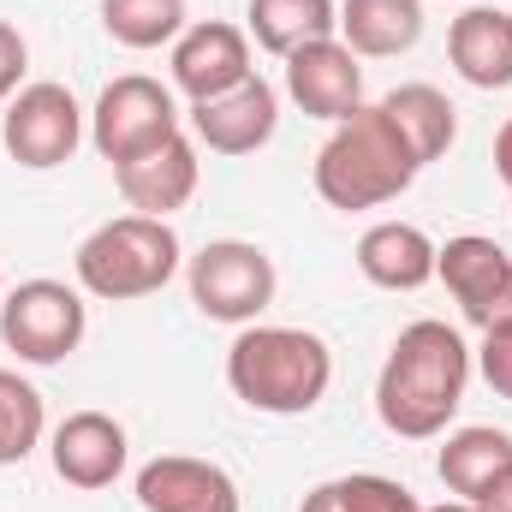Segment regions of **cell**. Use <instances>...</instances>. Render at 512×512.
Segmentation results:
<instances>
[{
    "instance_id": "6da1fadb",
    "label": "cell",
    "mask_w": 512,
    "mask_h": 512,
    "mask_svg": "<svg viewBox=\"0 0 512 512\" xmlns=\"http://www.w3.org/2000/svg\"><path fill=\"white\" fill-rule=\"evenodd\" d=\"M465 382H471L465 334L423 316V322L399 328V340L387 346V364L376 376V417L399 441H435L459 417Z\"/></svg>"
},
{
    "instance_id": "7a4b0ae2",
    "label": "cell",
    "mask_w": 512,
    "mask_h": 512,
    "mask_svg": "<svg viewBox=\"0 0 512 512\" xmlns=\"http://www.w3.org/2000/svg\"><path fill=\"white\" fill-rule=\"evenodd\" d=\"M334 382V352L310 328H280L251 322L227 346V387L262 417H304L328 399Z\"/></svg>"
},
{
    "instance_id": "3957f363",
    "label": "cell",
    "mask_w": 512,
    "mask_h": 512,
    "mask_svg": "<svg viewBox=\"0 0 512 512\" xmlns=\"http://www.w3.org/2000/svg\"><path fill=\"white\" fill-rule=\"evenodd\" d=\"M423 167L411 161V149L399 143V131L387 126L382 108H358L352 120L328 131V143L316 149V167H310V185L328 209L340 215H358V209H382L393 197L411 191Z\"/></svg>"
},
{
    "instance_id": "277c9868",
    "label": "cell",
    "mask_w": 512,
    "mask_h": 512,
    "mask_svg": "<svg viewBox=\"0 0 512 512\" xmlns=\"http://www.w3.org/2000/svg\"><path fill=\"white\" fill-rule=\"evenodd\" d=\"M179 233L155 215H114L102 221L78 256H72V274L90 298L102 304H131V298H155L173 274H179Z\"/></svg>"
},
{
    "instance_id": "5b68a950",
    "label": "cell",
    "mask_w": 512,
    "mask_h": 512,
    "mask_svg": "<svg viewBox=\"0 0 512 512\" xmlns=\"http://www.w3.org/2000/svg\"><path fill=\"white\" fill-rule=\"evenodd\" d=\"M90 334V304H84V286H66V280H18L0 304V340L18 364H66Z\"/></svg>"
},
{
    "instance_id": "8992f818",
    "label": "cell",
    "mask_w": 512,
    "mask_h": 512,
    "mask_svg": "<svg viewBox=\"0 0 512 512\" xmlns=\"http://www.w3.org/2000/svg\"><path fill=\"white\" fill-rule=\"evenodd\" d=\"M185 286H191V304L209 316V322H233V328H251L256 316L274 304V256L251 245V239H215L185 262Z\"/></svg>"
},
{
    "instance_id": "52a82bcc",
    "label": "cell",
    "mask_w": 512,
    "mask_h": 512,
    "mask_svg": "<svg viewBox=\"0 0 512 512\" xmlns=\"http://www.w3.org/2000/svg\"><path fill=\"white\" fill-rule=\"evenodd\" d=\"M90 137V114L78 108V96L66 84H24L6 114H0V143L18 167L30 173H48V167H66L78 155V143Z\"/></svg>"
},
{
    "instance_id": "ba28073f",
    "label": "cell",
    "mask_w": 512,
    "mask_h": 512,
    "mask_svg": "<svg viewBox=\"0 0 512 512\" xmlns=\"http://www.w3.org/2000/svg\"><path fill=\"white\" fill-rule=\"evenodd\" d=\"M173 131H179V102H173V90H167L161 78H143V72L114 78V84L96 96V108H90V143H96V155L114 161V167L149 155V149L167 143Z\"/></svg>"
},
{
    "instance_id": "9c48e42d",
    "label": "cell",
    "mask_w": 512,
    "mask_h": 512,
    "mask_svg": "<svg viewBox=\"0 0 512 512\" xmlns=\"http://www.w3.org/2000/svg\"><path fill=\"white\" fill-rule=\"evenodd\" d=\"M435 280L453 292V304L471 328H495L512 316V256L483 233L447 239L435 251Z\"/></svg>"
},
{
    "instance_id": "30bf717a",
    "label": "cell",
    "mask_w": 512,
    "mask_h": 512,
    "mask_svg": "<svg viewBox=\"0 0 512 512\" xmlns=\"http://www.w3.org/2000/svg\"><path fill=\"white\" fill-rule=\"evenodd\" d=\"M173 90L191 96V102H209V96H227L239 90L245 78H256L251 66V36L227 18H203V24H185V36L173 42Z\"/></svg>"
},
{
    "instance_id": "8fae6325",
    "label": "cell",
    "mask_w": 512,
    "mask_h": 512,
    "mask_svg": "<svg viewBox=\"0 0 512 512\" xmlns=\"http://www.w3.org/2000/svg\"><path fill=\"white\" fill-rule=\"evenodd\" d=\"M286 96L310 114V120H352L364 108V66L340 36L304 42L298 54H286Z\"/></svg>"
},
{
    "instance_id": "7c38bea8",
    "label": "cell",
    "mask_w": 512,
    "mask_h": 512,
    "mask_svg": "<svg viewBox=\"0 0 512 512\" xmlns=\"http://www.w3.org/2000/svg\"><path fill=\"white\" fill-rule=\"evenodd\" d=\"M48 459H54V477L66 489H114L126 477V459H131V441H126V423L108 417V411H72L54 435H48Z\"/></svg>"
},
{
    "instance_id": "4fadbf2b",
    "label": "cell",
    "mask_w": 512,
    "mask_h": 512,
    "mask_svg": "<svg viewBox=\"0 0 512 512\" xmlns=\"http://www.w3.org/2000/svg\"><path fill=\"white\" fill-rule=\"evenodd\" d=\"M143 512H245V495L227 465L191 459V453H161L137 471L131 483Z\"/></svg>"
},
{
    "instance_id": "5bb4252c",
    "label": "cell",
    "mask_w": 512,
    "mask_h": 512,
    "mask_svg": "<svg viewBox=\"0 0 512 512\" xmlns=\"http://www.w3.org/2000/svg\"><path fill=\"white\" fill-rule=\"evenodd\" d=\"M191 131L209 155H256L274 131H280V90L268 78H245L227 96L191 102Z\"/></svg>"
},
{
    "instance_id": "9a60e30c",
    "label": "cell",
    "mask_w": 512,
    "mask_h": 512,
    "mask_svg": "<svg viewBox=\"0 0 512 512\" xmlns=\"http://www.w3.org/2000/svg\"><path fill=\"white\" fill-rule=\"evenodd\" d=\"M197 179H203V161H197V143L185 131H173L167 143H155L149 155H137L126 167H114V185L126 197L131 215H179L191 197H197Z\"/></svg>"
},
{
    "instance_id": "2e32d148",
    "label": "cell",
    "mask_w": 512,
    "mask_h": 512,
    "mask_svg": "<svg viewBox=\"0 0 512 512\" xmlns=\"http://www.w3.org/2000/svg\"><path fill=\"white\" fill-rule=\"evenodd\" d=\"M447 60L471 90H512V12L465 6L447 30Z\"/></svg>"
},
{
    "instance_id": "e0dca14e",
    "label": "cell",
    "mask_w": 512,
    "mask_h": 512,
    "mask_svg": "<svg viewBox=\"0 0 512 512\" xmlns=\"http://www.w3.org/2000/svg\"><path fill=\"white\" fill-rule=\"evenodd\" d=\"M435 239L411 221H376L358 239V274L382 292H417L435 280Z\"/></svg>"
},
{
    "instance_id": "ac0fdd59",
    "label": "cell",
    "mask_w": 512,
    "mask_h": 512,
    "mask_svg": "<svg viewBox=\"0 0 512 512\" xmlns=\"http://www.w3.org/2000/svg\"><path fill=\"white\" fill-rule=\"evenodd\" d=\"M376 108L387 114V126L399 131V143L411 149L417 167L441 161L453 149V137H459V108L435 84H399V90H387Z\"/></svg>"
},
{
    "instance_id": "d6986e66",
    "label": "cell",
    "mask_w": 512,
    "mask_h": 512,
    "mask_svg": "<svg viewBox=\"0 0 512 512\" xmlns=\"http://www.w3.org/2000/svg\"><path fill=\"white\" fill-rule=\"evenodd\" d=\"M340 42L358 60H393L423 42V0H340Z\"/></svg>"
},
{
    "instance_id": "ffe728a7",
    "label": "cell",
    "mask_w": 512,
    "mask_h": 512,
    "mask_svg": "<svg viewBox=\"0 0 512 512\" xmlns=\"http://www.w3.org/2000/svg\"><path fill=\"white\" fill-rule=\"evenodd\" d=\"M512 465V435L489 429V423H465L447 435V447L435 453V477L447 483L453 501H477L501 471Z\"/></svg>"
},
{
    "instance_id": "44dd1931",
    "label": "cell",
    "mask_w": 512,
    "mask_h": 512,
    "mask_svg": "<svg viewBox=\"0 0 512 512\" xmlns=\"http://www.w3.org/2000/svg\"><path fill=\"white\" fill-rule=\"evenodd\" d=\"M245 36H256L262 54L286 60L304 42L340 36V0H251L245 6Z\"/></svg>"
},
{
    "instance_id": "7402d4cb",
    "label": "cell",
    "mask_w": 512,
    "mask_h": 512,
    "mask_svg": "<svg viewBox=\"0 0 512 512\" xmlns=\"http://www.w3.org/2000/svg\"><path fill=\"white\" fill-rule=\"evenodd\" d=\"M185 0H102V30L120 42V48H173L185 36Z\"/></svg>"
},
{
    "instance_id": "603a6c76",
    "label": "cell",
    "mask_w": 512,
    "mask_h": 512,
    "mask_svg": "<svg viewBox=\"0 0 512 512\" xmlns=\"http://www.w3.org/2000/svg\"><path fill=\"white\" fill-rule=\"evenodd\" d=\"M298 512H423V501L393 483V477H376V471H352V477H328L304 495Z\"/></svg>"
},
{
    "instance_id": "cb8c5ba5",
    "label": "cell",
    "mask_w": 512,
    "mask_h": 512,
    "mask_svg": "<svg viewBox=\"0 0 512 512\" xmlns=\"http://www.w3.org/2000/svg\"><path fill=\"white\" fill-rule=\"evenodd\" d=\"M42 429H48L42 393L18 370H0V465H24L42 447Z\"/></svg>"
},
{
    "instance_id": "d4e9b609",
    "label": "cell",
    "mask_w": 512,
    "mask_h": 512,
    "mask_svg": "<svg viewBox=\"0 0 512 512\" xmlns=\"http://www.w3.org/2000/svg\"><path fill=\"white\" fill-rule=\"evenodd\" d=\"M471 364L483 370V382L495 387V399H512V316L483 328V346L471 352Z\"/></svg>"
},
{
    "instance_id": "484cf974",
    "label": "cell",
    "mask_w": 512,
    "mask_h": 512,
    "mask_svg": "<svg viewBox=\"0 0 512 512\" xmlns=\"http://www.w3.org/2000/svg\"><path fill=\"white\" fill-rule=\"evenodd\" d=\"M24 66H30V42H24L18 24L0 18V102H12L24 90Z\"/></svg>"
},
{
    "instance_id": "4316f807",
    "label": "cell",
    "mask_w": 512,
    "mask_h": 512,
    "mask_svg": "<svg viewBox=\"0 0 512 512\" xmlns=\"http://www.w3.org/2000/svg\"><path fill=\"white\" fill-rule=\"evenodd\" d=\"M471 507H477V512H512V465L489 483V489H483V495H477V501H471Z\"/></svg>"
},
{
    "instance_id": "83f0119b",
    "label": "cell",
    "mask_w": 512,
    "mask_h": 512,
    "mask_svg": "<svg viewBox=\"0 0 512 512\" xmlns=\"http://www.w3.org/2000/svg\"><path fill=\"white\" fill-rule=\"evenodd\" d=\"M495 173H501V185L512 191V120L495 131Z\"/></svg>"
},
{
    "instance_id": "f1b7e54d",
    "label": "cell",
    "mask_w": 512,
    "mask_h": 512,
    "mask_svg": "<svg viewBox=\"0 0 512 512\" xmlns=\"http://www.w3.org/2000/svg\"><path fill=\"white\" fill-rule=\"evenodd\" d=\"M423 512H477L471 501H441V507H423Z\"/></svg>"
}]
</instances>
